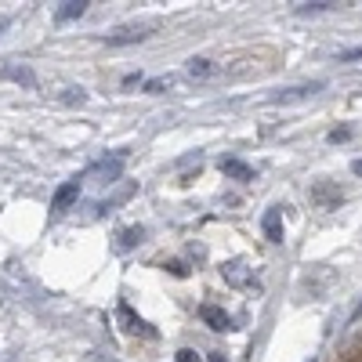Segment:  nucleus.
Returning <instances> with one entry per match:
<instances>
[{"instance_id":"nucleus-1","label":"nucleus","mask_w":362,"mask_h":362,"mask_svg":"<svg viewBox=\"0 0 362 362\" xmlns=\"http://www.w3.org/2000/svg\"><path fill=\"white\" fill-rule=\"evenodd\" d=\"M148 33H153V22H131V25H116L109 29L105 44L109 47H124V44H141Z\"/></svg>"},{"instance_id":"nucleus-2","label":"nucleus","mask_w":362,"mask_h":362,"mask_svg":"<svg viewBox=\"0 0 362 362\" xmlns=\"http://www.w3.org/2000/svg\"><path fill=\"white\" fill-rule=\"evenodd\" d=\"M221 276H225L228 286H250V283H254V268H250L243 257H232V261L221 264Z\"/></svg>"},{"instance_id":"nucleus-3","label":"nucleus","mask_w":362,"mask_h":362,"mask_svg":"<svg viewBox=\"0 0 362 362\" xmlns=\"http://www.w3.org/2000/svg\"><path fill=\"white\" fill-rule=\"evenodd\" d=\"M76 199H80V177L66 181V185L54 192V199H51V210H54V214H66V210H69Z\"/></svg>"},{"instance_id":"nucleus-4","label":"nucleus","mask_w":362,"mask_h":362,"mask_svg":"<svg viewBox=\"0 0 362 362\" xmlns=\"http://www.w3.org/2000/svg\"><path fill=\"white\" fill-rule=\"evenodd\" d=\"M119 174H124V156H112V160H102V163L90 167V177H95V181H105V185L119 181Z\"/></svg>"},{"instance_id":"nucleus-5","label":"nucleus","mask_w":362,"mask_h":362,"mask_svg":"<svg viewBox=\"0 0 362 362\" xmlns=\"http://www.w3.org/2000/svg\"><path fill=\"white\" fill-rule=\"evenodd\" d=\"M341 199H344V192L337 185H329V181H315V185H312V203H319L322 210H329V206L341 203Z\"/></svg>"},{"instance_id":"nucleus-6","label":"nucleus","mask_w":362,"mask_h":362,"mask_svg":"<svg viewBox=\"0 0 362 362\" xmlns=\"http://www.w3.org/2000/svg\"><path fill=\"white\" fill-rule=\"evenodd\" d=\"M116 319L119 322H124V329H127V334H141V337H156V329L153 326H148V322H141L127 305H119V312H116Z\"/></svg>"},{"instance_id":"nucleus-7","label":"nucleus","mask_w":362,"mask_h":362,"mask_svg":"<svg viewBox=\"0 0 362 362\" xmlns=\"http://www.w3.org/2000/svg\"><path fill=\"white\" fill-rule=\"evenodd\" d=\"M199 315H203V322H206L210 329H221V334H225V329H232L228 312H225V308H218V305H203V308H199Z\"/></svg>"},{"instance_id":"nucleus-8","label":"nucleus","mask_w":362,"mask_h":362,"mask_svg":"<svg viewBox=\"0 0 362 362\" xmlns=\"http://www.w3.org/2000/svg\"><path fill=\"white\" fill-rule=\"evenodd\" d=\"M261 228H264V235L272 239V243H283V214H279V206L268 210L264 221H261Z\"/></svg>"},{"instance_id":"nucleus-9","label":"nucleus","mask_w":362,"mask_h":362,"mask_svg":"<svg viewBox=\"0 0 362 362\" xmlns=\"http://www.w3.org/2000/svg\"><path fill=\"white\" fill-rule=\"evenodd\" d=\"M0 73H4L8 80H15V83H22V87H29V90L37 87V76H33V69H25V66H15V62H8V66L0 69Z\"/></svg>"},{"instance_id":"nucleus-10","label":"nucleus","mask_w":362,"mask_h":362,"mask_svg":"<svg viewBox=\"0 0 362 362\" xmlns=\"http://www.w3.org/2000/svg\"><path fill=\"white\" fill-rule=\"evenodd\" d=\"M221 174H228L235 181H254V167H247L243 160H221Z\"/></svg>"},{"instance_id":"nucleus-11","label":"nucleus","mask_w":362,"mask_h":362,"mask_svg":"<svg viewBox=\"0 0 362 362\" xmlns=\"http://www.w3.org/2000/svg\"><path fill=\"white\" fill-rule=\"evenodd\" d=\"M315 90H322V83H300V87H286L279 90L272 102H293V98H305V95H315Z\"/></svg>"},{"instance_id":"nucleus-12","label":"nucleus","mask_w":362,"mask_h":362,"mask_svg":"<svg viewBox=\"0 0 362 362\" xmlns=\"http://www.w3.org/2000/svg\"><path fill=\"white\" fill-rule=\"evenodd\" d=\"M116 239H119V243H116L119 250H131V247H138L141 239H145V228H141V225H131V228H124V232H119Z\"/></svg>"},{"instance_id":"nucleus-13","label":"nucleus","mask_w":362,"mask_h":362,"mask_svg":"<svg viewBox=\"0 0 362 362\" xmlns=\"http://www.w3.org/2000/svg\"><path fill=\"white\" fill-rule=\"evenodd\" d=\"M189 76H199V80H206V76H214V62L210 58H189Z\"/></svg>"},{"instance_id":"nucleus-14","label":"nucleus","mask_w":362,"mask_h":362,"mask_svg":"<svg viewBox=\"0 0 362 362\" xmlns=\"http://www.w3.org/2000/svg\"><path fill=\"white\" fill-rule=\"evenodd\" d=\"M87 11V4H83V0H69V4H62V8H58V22H73V18H80Z\"/></svg>"},{"instance_id":"nucleus-15","label":"nucleus","mask_w":362,"mask_h":362,"mask_svg":"<svg viewBox=\"0 0 362 362\" xmlns=\"http://www.w3.org/2000/svg\"><path fill=\"white\" fill-rule=\"evenodd\" d=\"M62 102H69V105L80 102V105H83V102H87V90H83V87H66V90H62Z\"/></svg>"},{"instance_id":"nucleus-16","label":"nucleus","mask_w":362,"mask_h":362,"mask_svg":"<svg viewBox=\"0 0 362 362\" xmlns=\"http://www.w3.org/2000/svg\"><path fill=\"white\" fill-rule=\"evenodd\" d=\"M167 272H170V276H177V279H185V276H189V268L181 264V261H170V264H167Z\"/></svg>"},{"instance_id":"nucleus-17","label":"nucleus","mask_w":362,"mask_h":362,"mask_svg":"<svg viewBox=\"0 0 362 362\" xmlns=\"http://www.w3.org/2000/svg\"><path fill=\"white\" fill-rule=\"evenodd\" d=\"M348 138H351V127H337V131H329V141H334V145H337V141H348Z\"/></svg>"},{"instance_id":"nucleus-18","label":"nucleus","mask_w":362,"mask_h":362,"mask_svg":"<svg viewBox=\"0 0 362 362\" xmlns=\"http://www.w3.org/2000/svg\"><path fill=\"white\" fill-rule=\"evenodd\" d=\"M334 4H326V0H315V4H300V11H329Z\"/></svg>"},{"instance_id":"nucleus-19","label":"nucleus","mask_w":362,"mask_h":362,"mask_svg":"<svg viewBox=\"0 0 362 362\" xmlns=\"http://www.w3.org/2000/svg\"><path fill=\"white\" fill-rule=\"evenodd\" d=\"M177 362H199V355H196L192 348H181V351H177Z\"/></svg>"},{"instance_id":"nucleus-20","label":"nucleus","mask_w":362,"mask_h":362,"mask_svg":"<svg viewBox=\"0 0 362 362\" xmlns=\"http://www.w3.org/2000/svg\"><path fill=\"white\" fill-rule=\"evenodd\" d=\"M167 83H170V80H148V83H145V90H148V95H156V90H163Z\"/></svg>"},{"instance_id":"nucleus-21","label":"nucleus","mask_w":362,"mask_h":362,"mask_svg":"<svg viewBox=\"0 0 362 362\" xmlns=\"http://www.w3.org/2000/svg\"><path fill=\"white\" fill-rule=\"evenodd\" d=\"M355 58H362V47H351V51H344V54H341V62H355Z\"/></svg>"},{"instance_id":"nucleus-22","label":"nucleus","mask_w":362,"mask_h":362,"mask_svg":"<svg viewBox=\"0 0 362 362\" xmlns=\"http://www.w3.org/2000/svg\"><path fill=\"white\" fill-rule=\"evenodd\" d=\"M206 362H228V358H225V355H221V351H214V355H210V358H206Z\"/></svg>"},{"instance_id":"nucleus-23","label":"nucleus","mask_w":362,"mask_h":362,"mask_svg":"<svg viewBox=\"0 0 362 362\" xmlns=\"http://www.w3.org/2000/svg\"><path fill=\"white\" fill-rule=\"evenodd\" d=\"M351 170H355V174L362 177V160H355V163H351Z\"/></svg>"},{"instance_id":"nucleus-24","label":"nucleus","mask_w":362,"mask_h":362,"mask_svg":"<svg viewBox=\"0 0 362 362\" xmlns=\"http://www.w3.org/2000/svg\"><path fill=\"white\" fill-rule=\"evenodd\" d=\"M4 29H8V22H0V33H4Z\"/></svg>"},{"instance_id":"nucleus-25","label":"nucleus","mask_w":362,"mask_h":362,"mask_svg":"<svg viewBox=\"0 0 362 362\" xmlns=\"http://www.w3.org/2000/svg\"><path fill=\"white\" fill-rule=\"evenodd\" d=\"M358 315H362V305H358V312H355V319H358Z\"/></svg>"}]
</instances>
